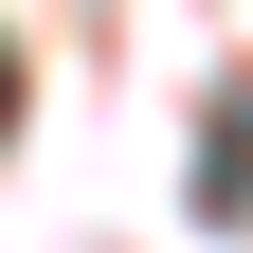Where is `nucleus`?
<instances>
[{
    "label": "nucleus",
    "instance_id": "f257e3e1",
    "mask_svg": "<svg viewBox=\"0 0 253 253\" xmlns=\"http://www.w3.org/2000/svg\"><path fill=\"white\" fill-rule=\"evenodd\" d=\"M0 109H18V54H0Z\"/></svg>",
    "mask_w": 253,
    "mask_h": 253
}]
</instances>
